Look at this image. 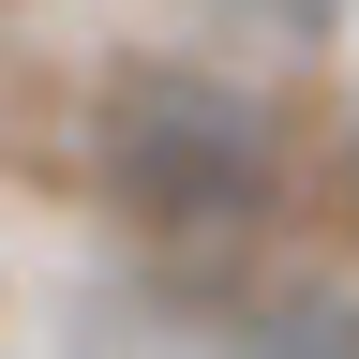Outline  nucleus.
<instances>
[{
    "instance_id": "obj_1",
    "label": "nucleus",
    "mask_w": 359,
    "mask_h": 359,
    "mask_svg": "<svg viewBox=\"0 0 359 359\" xmlns=\"http://www.w3.org/2000/svg\"><path fill=\"white\" fill-rule=\"evenodd\" d=\"M90 180H105V210L135 240L224 255V240L269 224V195H285V135H269V105L240 75H210V60H120L90 90Z\"/></svg>"
},
{
    "instance_id": "obj_2",
    "label": "nucleus",
    "mask_w": 359,
    "mask_h": 359,
    "mask_svg": "<svg viewBox=\"0 0 359 359\" xmlns=\"http://www.w3.org/2000/svg\"><path fill=\"white\" fill-rule=\"evenodd\" d=\"M224 359H359V299H269Z\"/></svg>"
},
{
    "instance_id": "obj_3",
    "label": "nucleus",
    "mask_w": 359,
    "mask_h": 359,
    "mask_svg": "<svg viewBox=\"0 0 359 359\" xmlns=\"http://www.w3.org/2000/svg\"><path fill=\"white\" fill-rule=\"evenodd\" d=\"M0 15H15V0H0Z\"/></svg>"
}]
</instances>
